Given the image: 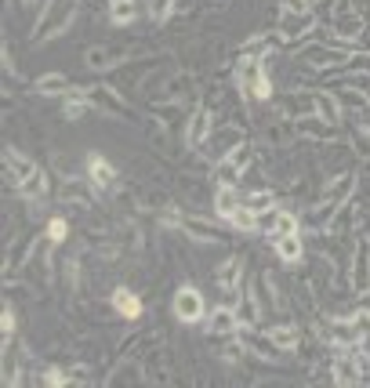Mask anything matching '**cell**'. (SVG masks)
I'll use <instances>...</instances> for the list:
<instances>
[{
	"instance_id": "obj_18",
	"label": "cell",
	"mask_w": 370,
	"mask_h": 388,
	"mask_svg": "<svg viewBox=\"0 0 370 388\" xmlns=\"http://www.w3.org/2000/svg\"><path fill=\"white\" fill-rule=\"evenodd\" d=\"M269 337L279 344V349H294V344H298V330L294 327H272Z\"/></svg>"
},
{
	"instance_id": "obj_13",
	"label": "cell",
	"mask_w": 370,
	"mask_h": 388,
	"mask_svg": "<svg viewBox=\"0 0 370 388\" xmlns=\"http://www.w3.org/2000/svg\"><path fill=\"white\" fill-rule=\"evenodd\" d=\"M211 116H207V109H200L196 113V120H192V127H189V145H204V138H207V131H211Z\"/></svg>"
},
{
	"instance_id": "obj_14",
	"label": "cell",
	"mask_w": 370,
	"mask_h": 388,
	"mask_svg": "<svg viewBox=\"0 0 370 388\" xmlns=\"http://www.w3.org/2000/svg\"><path fill=\"white\" fill-rule=\"evenodd\" d=\"M185 232L189 236H196V240H207V243H222V236H218V229H211V225H204V222H185Z\"/></svg>"
},
{
	"instance_id": "obj_9",
	"label": "cell",
	"mask_w": 370,
	"mask_h": 388,
	"mask_svg": "<svg viewBox=\"0 0 370 388\" xmlns=\"http://www.w3.org/2000/svg\"><path fill=\"white\" fill-rule=\"evenodd\" d=\"M214 279H218V287H222V290H236V283H239V257H229V262L218 269Z\"/></svg>"
},
{
	"instance_id": "obj_10",
	"label": "cell",
	"mask_w": 370,
	"mask_h": 388,
	"mask_svg": "<svg viewBox=\"0 0 370 388\" xmlns=\"http://www.w3.org/2000/svg\"><path fill=\"white\" fill-rule=\"evenodd\" d=\"M236 323H239V316H236L232 309H214V316H211V330H214V334H232V330H236Z\"/></svg>"
},
{
	"instance_id": "obj_21",
	"label": "cell",
	"mask_w": 370,
	"mask_h": 388,
	"mask_svg": "<svg viewBox=\"0 0 370 388\" xmlns=\"http://www.w3.org/2000/svg\"><path fill=\"white\" fill-rule=\"evenodd\" d=\"M11 341V309H4V344Z\"/></svg>"
},
{
	"instance_id": "obj_3",
	"label": "cell",
	"mask_w": 370,
	"mask_h": 388,
	"mask_svg": "<svg viewBox=\"0 0 370 388\" xmlns=\"http://www.w3.org/2000/svg\"><path fill=\"white\" fill-rule=\"evenodd\" d=\"M366 330H370V319H352V323H334L331 327V341H338V344H356V341H363L366 337Z\"/></svg>"
},
{
	"instance_id": "obj_1",
	"label": "cell",
	"mask_w": 370,
	"mask_h": 388,
	"mask_svg": "<svg viewBox=\"0 0 370 388\" xmlns=\"http://www.w3.org/2000/svg\"><path fill=\"white\" fill-rule=\"evenodd\" d=\"M239 83H244L247 98H265L269 95V80H265V69H261L258 58L244 62V69H239Z\"/></svg>"
},
{
	"instance_id": "obj_11",
	"label": "cell",
	"mask_w": 370,
	"mask_h": 388,
	"mask_svg": "<svg viewBox=\"0 0 370 388\" xmlns=\"http://www.w3.org/2000/svg\"><path fill=\"white\" fill-rule=\"evenodd\" d=\"M276 254L283 257V262H298V257H301V240H298V232H294V236H279V240H276Z\"/></svg>"
},
{
	"instance_id": "obj_12",
	"label": "cell",
	"mask_w": 370,
	"mask_h": 388,
	"mask_svg": "<svg viewBox=\"0 0 370 388\" xmlns=\"http://www.w3.org/2000/svg\"><path fill=\"white\" fill-rule=\"evenodd\" d=\"M87 167H91V182H95L98 189L113 185V167H109L102 156H91V163H87Z\"/></svg>"
},
{
	"instance_id": "obj_5",
	"label": "cell",
	"mask_w": 370,
	"mask_h": 388,
	"mask_svg": "<svg viewBox=\"0 0 370 388\" xmlns=\"http://www.w3.org/2000/svg\"><path fill=\"white\" fill-rule=\"evenodd\" d=\"M4 163H8V170H11V175H15V185L29 182V178L37 175V170H40V167H37L33 160H26V156H22V153H8V160H4Z\"/></svg>"
},
{
	"instance_id": "obj_7",
	"label": "cell",
	"mask_w": 370,
	"mask_h": 388,
	"mask_svg": "<svg viewBox=\"0 0 370 388\" xmlns=\"http://www.w3.org/2000/svg\"><path fill=\"white\" fill-rule=\"evenodd\" d=\"M37 91L40 95H70L73 88H70V80H65L62 73H48V76L37 80Z\"/></svg>"
},
{
	"instance_id": "obj_2",
	"label": "cell",
	"mask_w": 370,
	"mask_h": 388,
	"mask_svg": "<svg viewBox=\"0 0 370 388\" xmlns=\"http://www.w3.org/2000/svg\"><path fill=\"white\" fill-rule=\"evenodd\" d=\"M174 316H178L182 323H196L204 316V297L200 290H192V287H182L178 294H174Z\"/></svg>"
},
{
	"instance_id": "obj_19",
	"label": "cell",
	"mask_w": 370,
	"mask_h": 388,
	"mask_svg": "<svg viewBox=\"0 0 370 388\" xmlns=\"http://www.w3.org/2000/svg\"><path fill=\"white\" fill-rule=\"evenodd\" d=\"M135 18V0H113V22H131Z\"/></svg>"
},
{
	"instance_id": "obj_15",
	"label": "cell",
	"mask_w": 370,
	"mask_h": 388,
	"mask_svg": "<svg viewBox=\"0 0 370 388\" xmlns=\"http://www.w3.org/2000/svg\"><path fill=\"white\" fill-rule=\"evenodd\" d=\"M244 207H251L254 214H261V210L276 207V200H272V192H247V196H244Z\"/></svg>"
},
{
	"instance_id": "obj_6",
	"label": "cell",
	"mask_w": 370,
	"mask_h": 388,
	"mask_svg": "<svg viewBox=\"0 0 370 388\" xmlns=\"http://www.w3.org/2000/svg\"><path fill=\"white\" fill-rule=\"evenodd\" d=\"M244 153H229V156H222L218 160V178H222V185H232L236 178H239V170H244Z\"/></svg>"
},
{
	"instance_id": "obj_8",
	"label": "cell",
	"mask_w": 370,
	"mask_h": 388,
	"mask_svg": "<svg viewBox=\"0 0 370 388\" xmlns=\"http://www.w3.org/2000/svg\"><path fill=\"white\" fill-rule=\"evenodd\" d=\"M113 305H117V312H120V316H131V319L142 316V301H138L135 294H131V290H117V294H113Z\"/></svg>"
},
{
	"instance_id": "obj_16",
	"label": "cell",
	"mask_w": 370,
	"mask_h": 388,
	"mask_svg": "<svg viewBox=\"0 0 370 388\" xmlns=\"http://www.w3.org/2000/svg\"><path fill=\"white\" fill-rule=\"evenodd\" d=\"M18 192H22V196H44V192H48V178H44V170H37L29 182H22Z\"/></svg>"
},
{
	"instance_id": "obj_20",
	"label": "cell",
	"mask_w": 370,
	"mask_h": 388,
	"mask_svg": "<svg viewBox=\"0 0 370 388\" xmlns=\"http://www.w3.org/2000/svg\"><path fill=\"white\" fill-rule=\"evenodd\" d=\"M48 236H51V243H58V240H65V222H62V218H55V222L48 225Z\"/></svg>"
},
{
	"instance_id": "obj_17",
	"label": "cell",
	"mask_w": 370,
	"mask_h": 388,
	"mask_svg": "<svg viewBox=\"0 0 370 388\" xmlns=\"http://www.w3.org/2000/svg\"><path fill=\"white\" fill-rule=\"evenodd\" d=\"M229 222H232L236 229H247V232H251V229H258V214H254L251 207H239V210L229 214Z\"/></svg>"
},
{
	"instance_id": "obj_4",
	"label": "cell",
	"mask_w": 370,
	"mask_h": 388,
	"mask_svg": "<svg viewBox=\"0 0 370 388\" xmlns=\"http://www.w3.org/2000/svg\"><path fill=\"white\" fill-rule=\"evenodd\" d=\"M244 207V196L232 189V185H218V196H214V210L222 214V218H229L232 210H239Z\"/></svg>"
}]
</instances>
